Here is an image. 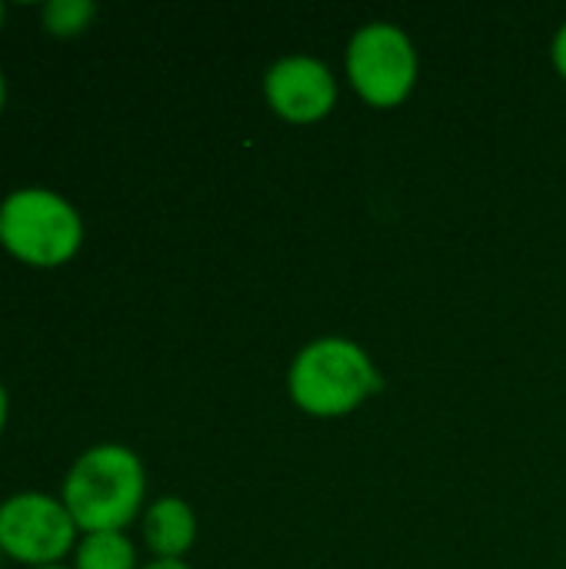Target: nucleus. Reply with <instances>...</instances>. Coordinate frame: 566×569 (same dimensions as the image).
<instances>
[{
	"label": "nucleus",
	"instance_id": "nucleus-1",
	"mask_svg": "<svg viewBox=\"0 0 566 569\" xmlns=\"http://www.w3.org/2000/svg\"><path fill=\"white\" fill-rule=\"evenodd\" d=\"M384 387L374 357L350 337H317L297 350L287 370L290 403L317 420L357 413Z\"/></svg>",
	"mask_w": 566,
	"mask_h": 569
},
{
	"label": "nucleus",
	"instance_id": "nucleus-2",
	"mask_svg": "<svg viewBox=\"0 0 566 569\" xmlns=\"http://www.w3.org/2000/svg\"><path fill=\"white\" fill-rule=\"evenodd\" d=\"M143 493L147 473L140 457L120 443H97L73 460L60 500L80 533H103L133 523Z\"/></svg>",
	"mask_w": 566,
	"mask_h": 569
},
{
	"label": "nucleus",
	"instance_id": "nucleus-3",
	"mask_svg": "<svg viewBox=\"0 0 566 569\" xmlns=\"http://www.w3.org/2000/svg\"><path fill=\"white\" fill-rule=\"evenodd\" d=\"M0 243L20 263L63 267L83 243V220L67 197L47 187H23L0 203Z\"/></svg>",
	"mask_w": 566,
	"mask_h": 569
},
{
	"label": "nucleus",
	"instance_id": "nucleus-4",
	"mask_svg": "<svg viewBox=\"0 0 566 569\" xmlns=\"http://www.w3.org/2000/svg\"><path fill=\"white\" fill-rule=\"evenodd\" d=\"M344 70L354 93L367 107L394 110L410 100L420 77V57L404 27L390 20H370L350 33Z\"/></svg>",
	"mask_w": 566,
	"mask_h": 569
},
{
	"label": "nucleus",
	"instance_id": "nucleus-5",
	"mask_svg": "<svg viewBox=\"0 0 566 569\" xmlns=\"http://www.w3.org/2000/svg\"><path fill=\"white\" fill-rule=\"evenodd\" d=\"M77 550V523L63 500L47 493H17L0 503V553L30 569L60 567Z\"/></svg>",
	"mask_w": 566,
	"mask_h": 569
},
{
	"label": "nucleus",
	"instance_id": "nucleus-6",
	"mask_svg": "<svg viewBox=\"0 0 566 569\" xmlns=\"http://www.w3.org/2000/svg\"><path fill=\"white\" fill-rule=\"evenodd\" d=\"M340 97L334 70L314 53H287L264 73V100L284 123H320L334 113Z\"/></svg>",
	"mask_w": 566,
	"mask_h": 569
},
{
	"label": "nucleus",
	"instance_id": "nucleus-7",
	"mask_svg": "<svg viewBox=\"0 0 566 569\" xmlns=\"http://www.w3.org/2000/svg\"><path fill=\"white\" fill-rule=\"evenodd\" d=\"M143 543L157 560H183L197 543V517L187 500L160 497L143 513Z\"/></svg>",
	"mask_w": 566,
	"mask_h": 569
},
{
	"label": "nucleus",
	"instance_id": "nucleus-8",
	"mask_svg": "<svg viewBox=\"0 0 566 569\" xmlns=\"http://www.w3.org/2000/svg\"><path fill=\"white\" fill-rule=\"evenodd\" d=\"M73 569H137V547L123 530L83 533L73 550Z\"/></svg>",
	"mask_w": 566,
	"mask_h": 569
},
{
	"label": "nucleus",
	"instance_id": "nucleus-9",
	"mask_svg": "<svg viewBox=\"0 0 566 569\" xmlns=\"http://www.w3.org/2000/svg\"><path fill=\"white\" fill-rule=\"evenodd\" d=\"M97 17V3L90 0H50L40 10V23L53 37H77Z\"/></svg>",
	"mask_w": 566,
	"mask_h": 569
},
{
	"label": "nucleus",
	"instance_id": "nucleus-10",
	"mask_svg": "<svg viewBox=\"0 0 566 569\" xmlns=\"http://www.w3.org/2000/svg\"><path fill=\"white\" fill-rule=\"evenodd\" d=\"M550 63H554V70L560 73V80H566V20L560 23V30L554 33V43H550Z\"/></svg>",
	"mask_w": 566,
	"mask_h": 569
},
{
	"label": "nucleus",
	"instance_id": "nucleus-11",
	"mask_svg": "<svg viewBox=\"0 0 566 569\" xmlns=\"http://www.w3.org/2000/svg\"><path fill=\"white\" fill-rule=\"evenodd\" d=\"M140 569H190L183 560H150L147 567Z\"/></svg>",
	"mask_w": 566,
	"mask_h": 569
},
{
	"label": "nucleus",
	"instance_id": "nucleus-12",
	"mask_svg": "<svg viewBox=\"0 0 566 569\" xmlns=\"http://www.w3.org/2000/svg\"><path fill=\"white\" fill-rule=\"evenodd\" d=\"M3 423H7V390L0 387V433H3Z\"/></svg>",
	"mask_w": 566,
	"mask_h": 569
},
{
	"label": "nucleus",
	"instance_id": "nucleus-13",
	"mask_svg": "<svg viewBox=\"0 0 566 569\" xmlns=\"http://www.w3.org/2000/svg\"><path fill=\"white\" fill-rule=\"evenodd\" d=\"M3 103H7V80H3V70H0V110H3Z\"/></svg>",
	"mask_w": 566,
	"mask_h": 569
},
{
	"label": "nucleus",
	"instance_id": "nucleus-14",
	"mask_svg": "<svg viewBox=\"0 0 566 569\" xmlns=\"http://www.w3.org/2000/svg\"><path fill=\"white\" fill-rule=\"evenodd\" d=\"M3 13H7V10H3V3H0V27H3Z\"/></svg>",
	"mask_w": 566,
	"mask_h": 569
},
{
	"label": "nucleus",
	"instance_id": "nucleus-15",
	"mask_svg": "<svg viewBox=\"0 0 566 569\" xmlns=\"http://www.w3.org/2000/svg\"><path fill=\"white\" fill-rule=\"evenodd\" d=\"M43 569H67V567H43Z\"/></svg>",
	"mask_w": 566,
	"mask_h": 569
}]
</instances>
